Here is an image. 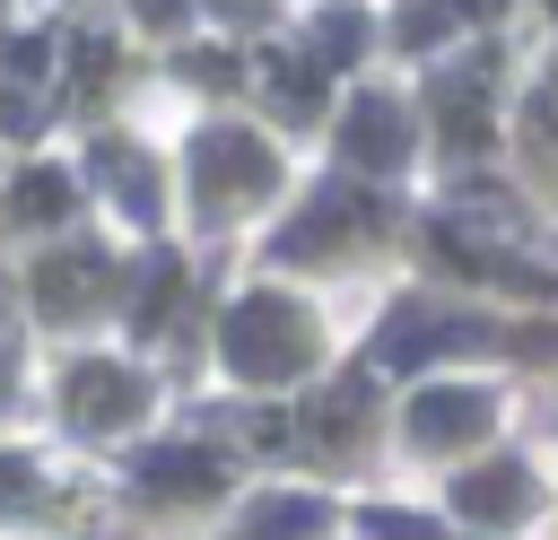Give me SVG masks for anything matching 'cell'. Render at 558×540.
Masks as SVG:
<instances>
[{"label": "cell", "instance_id": "6da1fadb", "mask_svg": "<svg viewBox=\"0 0 558 540\" xmlns=\"http://www.w3.org/2000/svg\"><path fill=\"white\" fill-rule=\"evenodd\" d=\"M227 340H235V366H253V375H270V366L296 357V322H288V305H244Z\"/></svg>", "mask_w": 558, "mask_h": 540}, {"label": "cell", "instance_id": "7a4b0ae2", "mask_svg": "<svg viewBox=\"0 0 558 540\" xmlns=\"http://www.w3.org/2000/svg\"><path fill=\"white\" fill-rule=\"evenodd\" d=\"M140 392H131V375H105V366H87L78 375V418H122Z\"/></svg>", "mask_w": 558, "mask_h": 540}]
</instances>
